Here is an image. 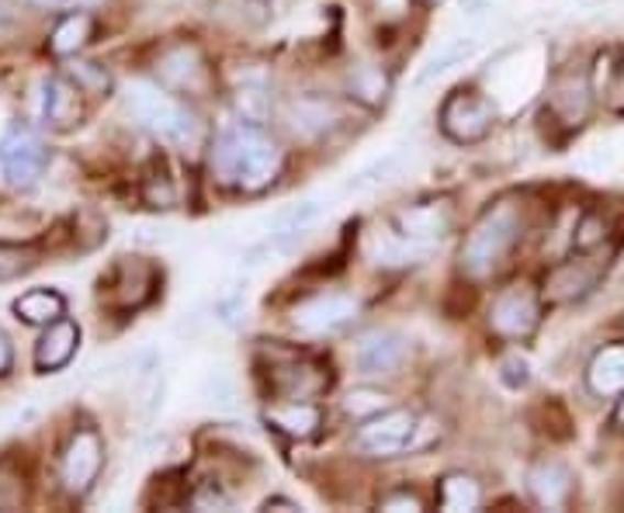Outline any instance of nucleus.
Returning <instances> with one entry per match:
<instances>
[{"mask_svg": "<svg viewBox=\"0 0 624 513\" xmlns=\"http://www.w3.org/2000/svg\"><path fill=\"white\" fill-rule=\"evenodd\" d=\"M361 312V302L354 295H344V292H330V295H316L302 302L296 312H292V326L305 337H323V333H333L347 326L354 316Z\"/></svg>", "mask_w": 624, "mask_h": 513, "instance_id": "9d476101", "label": "nucleus"}, {"mask_svg": "<svg viewBox=\"0 0 624 513\" xmlns=\"http://www.w3.org/2000/svg\"><path fill=\"white\" fill-rule=\"evenodd\" d=\"M8 21H11V4H8V0H0V29H4Z\"/></svg>", "mask_w": 624, "mask_h": 513, "instance_id": "a19ab883", "label": "nucleus"}, {"mask_svg": "<svg viewBox=\"0 0 624 513\" xmlns=\"http://www.w3.org/2000/svg\"><path fill=\"white\" fill-rule=\"evenodd\" d=\"M35 8H63V4H70V0H32Z\"/></svg>", "mask_w": 624, "mask_h": 513, "instance_id": "79ce46f5", "label": "nucleus"}, {"mask_svg": "<svg viewBox=\"0 0 624 513\" xmlns=\"http://www.w3.org/2000/svg\"><path fill=\"white\" fill-rule=\"evenodd\" d=\"M500 382L506 389H514V392L531 386V361L524 358L521 350H510V354H503V358H500Z\"/></svg>", "mask_w": 624, "mask_h": 513, "instance_id": "2f4dec72", "label": "nucleus"}, {"mask_svg": "<svg viewBox=\"0 0 624 513\" xmlns=\"http://www.w3.org/2000/svg\"><path fill=\"white\" fill-rule=\"evenodd\" d=\"M476 46H479V38L476 35H461V38H455V42H448V46H444L427 66H423L420 70V77H416V87H423V83H431V80H437L441 74H448L452 66H458V63H465L468 56L476 53Z\"/></svg>", "mask_w": 624, "mask_h": 513, "instance_id": "393cba45", "label": "nucleus"}, {"mask_svg": "<svg viewBox=\"0 0 624 513\" xmlns=\"http://www.w3.org/2000/svg\"><path fill=\"white\" fill-rule=\"evenodd\" d=\"M140 194H143V202L149 209H170L177 202V188H174V181L167 177L164 167H149L146 170L143 185H140Z\"/></svg>", "mask_w": 624, "mask_h": 513, "instance_id": "cd10ccee", "label": "nucleus"}, {"mask_svg": "<svg viewBox=\"0 0 624 513\" xmlns=\"http://www.w3.org/2000/svg\"><path fill=\"white\" fill-rule=\"evenodd\" d=\"M350 91L358 94L361 101H368V104H378V101H386V94H389V80L382 77V70H371V66H365V70H358L350 77Z\"/></svg>", "mask_w": 624, "mask_h": 513, "instance_id": "c756f323", "label": "nucleus"}, {"mask_svg": "<svg viewBox=\"0 0 624 513\" xmlns=\"http://www.w3.org/2000/svg\"><path fill=\"white\" fill-rule=\"evenodd\" d=\"M395 164H399V153H386V156H378V160H375L368 170H361L358 177H354V181L347 185V191H361V188H368V185L386 181V177L395 170Z\"/></svg>", "mask_w": 624, "mask_h": 513, "instance_id": "f704fd0d", "label": "nucleus"}, {"mask_svg": "<svg viewBox=\"0 0 624 513\" xmlns=\"http://www.w3.org/2000/svg\"><path fill=\"white\" fill-rule=\"evenodd\" d=\"M104 468V437L94 427H77L59 451V482L66 497L83 500Z\"/></svg>", "mask_w": 624, "mask_h": 513, "instance_id": "0eeeda50", "label": "nucleus"}, {"mask_svg": "<svg viewBox=\"0 0 624 513\" xmlns=\"http://www.w3.org/2000/svg\"><path fill=\"white\" fill-rule=\"evenodd\" d=\"M87 94L70 74H56L46 80V94H42V119L56 132H70L87 115Z\"/></svg>", "mask_w": 624, "mask_h": 513, "instance_id": "9b49d317", "label": "nucleus"}, {"mask_svg": "<svg viewBox=\"0 0 624 513\" xmlns=\"http://www.w3.org/2000/svg\"><path fill=\"white\" fill-rule=\"evenodd\" d=\"M38 264L35 247H18V243H0V285L14 281L21 275H29Z\"/></svg>", "mask_w": 624, "mask_h": 513, "instance_id": "c85d7f7f", "label": "nucleus"}, {"mask_svg": "<svg viewBox=\"0 0 624 513\" xmlns=\"http://www.w3.org/2000/svg\"><path fill=\"white\" fill-rule=\"evenodd\" d=\"M551 108L559 111L566 125L583 122L587 119V108H590V87H587V80H576V77L555 80V87H551Z\"/></svg>", "mask_w": 624, "mask_h": 513, "instance_id": "b1692460", "label": "nucleus"}, {"mask_svg": "<svg viewBox=\"0 0 624 513\" xmlns=\"http://www.w3.org/2000/svg\"><path fill=\"white\" fill-rule=\"evenodd\" d=\"M423 420L413 410H386L371 420H361L358 434H354V448L365 458H395L423 448Z\"/></svg>", "mask_w": 624, "mask_h": 513, "instance_id": "39448f33", "label": "nucleus"}, {"mask_svg": "<svg viewBox=\"0 0 624 513\" xmlns=\"http://www.w3.org/2000/svg\"><path fill=\"white\" fill-rule=\"evenodd\" d=\"M593 285H597V267H590L587 260H569L548 275L545 295L555 302H572V299H583Z\"/></svg>", "mask_w": 624, "mask_h": 513, "instance_id": "aec40b11", "label": "nucleus"}, {"mask_svg": "<svg viewBox=\"0 0 624 513\" xmlns=\"http://www.w3.org/2000/svg\"><path fill=\"white\" fill-rule=\"evenodd\" d=\"M66 74H70V77H74V80H77V83H80L83 91L91 94V98H98V94H108V91H111V77L104 74V66H98V63H74Z\"/></svg>", "mask_w": 624, "mask_h": 513, "instance_id": "473e14b6", "label": "nucleus"}, {"mask_svg": "<svg viewBox=\"0 0 624 513\" xmlns=\"http://www.w3.org/2000/svg\"><path fill=\"white\" fill-rule=\"evenodd\" d=\"M236 111H239L243 122L260 125L267 119V111H271V101H267L264 87H239V91H236Z\"/></svg>", "mask_w": 624, "mask_h": 513, "instance_id": "7c9ffc66", "label": "nucleus"}, {"mask_svg": "<svg viewBox=\"0 0 624 513\" xmlns=\"http://www.w3.org/2000/svg\"><path fill=\"white\" fill-rule=\"evenodd\" d=\"M614 423H617V427H624V392H621V399H617V410H614Z\"/></svg>", "mask_w": 624, "mask_h": 513, "instance_id": "37998d69", "label": "nucleus"}, {"mask_svg": "<svg viewBox=\"0 0 624 513\" xmlns=\"http://www.w3.org/2000/svg\"><path fill=\"white\" fill-rule=\"evenodd\" d=\"M49 167V146L29 125H14L4 143H0V170H4L8 185L32 188Z\"/></svg>", "mask_w": 624, "mask_h": 513, "instance_id": "1a4fd4ad", "label": "nucleus"}, {"mask_svg": "<svg viewBox=\"0 0 624 513\" xmlns=\"http://www.w3.org/2000/svg\"><path fill=\"white\" fill-rule=\"evenodd\" d=\"M267 423L292 440H309L320 431L323 413L312 399H275V406L267 410Z\"/></svg>", "mask_w": 624, "mask_h": 513, "instance_id": "a211bd4d", "label": "nucleus"}, {"mask_svg": "<svg viewBox=\"0 0 624 513\" xmlns=\"http://www.w3.org/2000/svg\"><path fill=\"white\" fill-rule=\"evenodd\" d=\"M21 497H25V489H21V479L8 472V465H0V510L18 506Z\"/></svg>", "mask_w": 624, "mask_h": 513, "instance_id": "e433bc0d", "label": "nucleus"}, {"mask_svg": "<svg viewBox=\"0 0 624 513\" xmlns=\"http://www.w3.org/2000/svg\"><path fill=\"white\" fill-rule=\"evenodd\" d=\"M330 122H337V108L323 98H305L296 104V115H292V129L305 132V136H320V132L330 129Z\"/></svg>", "mask_w": 624, "mask_h": 513, "instance_id": "a878e982", "label": "nucleus"}, {"mask_svg": "<svg viewBox=\"0 0 624 513\" xmlns=\"http://www.w3.org/2000/svg\"><path fill=\"white\" fill-rule=\"evenodd\" d=\"M156 74L167 87L181 94H205L209 87V66H205V56L198 53V46H174L160 56V66H156Z\"/></svg>", "mask_w": 624, "mask_h": 513, "instance_id": "2eb2a0df", "label": "nucleus"}, {"mask_svg": "<svg viewBox=\"0 0 624 513\" xmlns=\"http://www.w3.org/2000/svg\"><path fill=\"white\" fill-rule=\"evenodd\" d=\"M521 239H524V212L517 202L503 198V202L489 205L461 239V254H458L461 271L468 278H493L510 260V254L517 250Z\"/></svg>", "mask_w": 624, "mask_h": 513, "instance_id": "f03ea898", "label": "nucleus"}, {"mask_svg": "<svg viewBox=\"0 0 624 513\" xmlns=\"http://www.w3.org/2000/svg\"><path fill=\"white\" fill-rule=\"evenodd\" d=\"M275 395L278 399H316L320 392L330 389V371L316 361H288L275 365Z\"/></svg>", "mask_w": 624, "mask_h": 513, "instance_id": "f3484780", "label": "nucleus"}, {"mask_svg": "<svg viewBox=\"0 0 624 513\" xmlns=\"http://www.w3.org/2000/svg\"><path fill=\"white\" fill-rule=\"evenodd\" d=\"M271 506H278V510H299V503L281 500V497H275V500H267V503H264V510H271Z\"/></svg>", "mask_w": 624, "mask_h": 513, "instance_id": "ea45409f", "label": "nucleus"}, {"mask_svg": "<svg viewBox=\"0 0 624 513\" xmlns=\"http://www.w3.org/2000/svg\"><path fill=\"white\" fill-rule=\"evenodd\" d=\"M437 503L448 513L479 510L482 506V482L476 476H465V472H448L437 482Z\"/></svg>", "mask_w": 624, "mask_h": 513, "instance_id": "4be33fe9", "label": "nucleus"}, {"mask_svg": "<svg viewBox=\"0 0 624 513\" xmlns=\"http://www.w3.org/2000/svg\"><path fill=\"white\" fill-rule=\"evenodd\" d=\"M392 226L403 239H413V243H434V239H444L455 226V209L452 202H420V205H406L392 215Z\"/></svg>", "mask_w": 624, "mask_h": 513, "instance_id": "f8f14e48", "label": "nucleus"}, {"mask_svg": "<svg viewBox=\"0 0 624 513\" xmlns=\"http://www.w3.org/2000/svg\"><path fill=\"white\" fill-rule=\"evenodd\" d=\"M14 316L29 326H49L59 316H66V299L56 292V288H32L21 299H14Z\"/></svg>", "mask_w": 624, "mask_h": 513, "instance_id": "412c9836", "label": "nucleus"}, {"mask_svg": "<svg viewBox=\"0 0 624 513\" xmlns=\"http://www.w3.org/2000/svg\"><path fill=\"white\" fill-rule=\"evenodd\" d=\"M125 111L167 146H194L202 140V122H198V115L185 101L167 94L160 83H149V80L129 83Z\"/></svg>", "mask_w": 624, "mask_h": 513, "instance_id": "7ed1b4c3", "label": "nucleus"}, {"mask_svg": "<svg viewBox=\"0 0 624 513\" xmlns=\"http://www.w3.org/2000/svg\"><path fill=\"white\" fill-rule=\"evenodd\" d=\"M386 410H392V395L389 392H382V389H371V386H361V389H354V392H347V399H344V413L350 416V420H371V416H378V413H386Z\"/></svg>", "mask_w": 624, "mask_h": 513, "instance_id": "bb28decb", "label": "nucleus"}, {"mask_svg": "<svg viewBox=\"0 0 624 513\" xmlns=\"http://www.w3.org/2000/svg\"><path fill=\"white\" fill-rule=\"evenodd\" d=\"M604 219L600 215H583L579 219V226H576V236H572V243L579 250H593V247H600V243H604Z\"/></svg>", "mask_w": 624, "mask_h": 513, "instance_id": "c9c22d12", "label": "nucleus"}, {"mask_svg": "<svg viewBox=\"0 0 624 513\" xmlns=\"http://www.w3.org/2000/svg\"><path fill=\"white\" fill-rule=\"evenodd\" d=\"M285 153L271 132L254 122H236L219 132L212 143V174L219 185L243 194H260L278 181Z\"/></svg>", "mask_w": 624, "mask_h": 513, "instance_id": "f257e3e1", "label": "nucleus"}, {"mask_svg": "<svg viewBox=\"0 0 624 513\" xmlns=\"http://www.w3.org/2000/svg\"><path fill=\"white\" fill-rule=\"evenodd\" d=\"M320 202H302V205H296V209H288L281 219H278V230L281 233H305L312 222L320 219Z\"/></svg>", "mask_w": 624, "mask_h": 513, "instance_id": "72a5a7b5", "label": "nucleus"}, {"mask_svg": "<svg viewBox=\"0 0 624 513\" xmlns=\"http://www.w3.org/2000/svg\"><path fill=\"white\" fill-rule=\"evenodd\" d=\"M587 386L600 399L624 392V344H608L593 354L587 365Z\"/></svg>", "mask_w": 624, "mask_h": 513, "instance_id": "6ab92c4d", "label": "nucleus"}, {"mask_svg": "<svg viewBox=\"0 0 624 513\" xmlns=\"http://www.w3.org/2000/svg\"><path fill=\"white\" fill-rule=\"evenodd\" d=\"M91 35H94V18L87 11L63 14L59 25L53 29L49 49H53V56H77L87 42H91Z\"/></svg>", "mask_w": 624, "mask_h": 513, "instance_id": "5701e85b", "label": "nucleus"}, {"mask_svg": "<svg viewBox=\"0 0 624 513\" xmlns=\"http://www.w3.org/2000/svg\"><path fill=\"white\" fill-rule=\"evenodd\" d=\"M403 361H406V337L395 330H375L354 350V368L365 378L392 375Z\"/></svg>", "mask_w": 624, "mask_h": 513, "instance_id": "4468645a", "label": "nucleus"}, {"mask_svg": "<svg viewBox=\"0 0 624 513\" xmlns=\"http://www.w3.org/2000/svg\"><path fill=\"white\" fill-rule=\"evenodd\" d=\"M160 267L149 257L125 254L119 260H111V267L98 281V302L108 312H140L143 305L153 302L156 288H160Z\"/></svg>", "mask_w": 624, "mask_h": 513, "instance_id": "20e7f679", "label": "nucleus"}, {"mask_svg": "<svg viewBox=\"0 0 624 513\" xmlns=\"http://www.w3.org/2000/svg\"><path fill=\"white\" fill-rule=\"evenodd\" d=\"M77 347H80V326L74 320L59 316L56 323L42 330V337L35 344V368L42 375H53L74 361Z\"/></svg>", "mask_w": 624, "mask_h": 513, "instance_id": "dca6fc26", "label": "nucleus"}, {"mask_svg": "<svg viewBox=\"0 0 624 513\" xmlns=\"http://www.w3.org/2000/svg\"><path fill=\"white\" fill-rule=\"evenodd\" d=\"M497 125V104L476 87H458L441 104V132L452 143H482Z\"/></svg>", "mask_w": 624, "mask_h": 513, "instance_id": "423d86ee", "label": "nucleus"}, {"mask_svg": "<svg viewBox=\"0 0 624 513\" xmlns=\"http://www.w3.org/2000/svg\"><path fill=\"white\" fill-rule=\"evenodd\" d=\"M542 323V295L527 281L510 285L489 305V330L506 341H527Z\"/></svg>", "mask_w": 624, "mask_h": 513, "instance_id": "6e6552de", "label": "nucleus"}, {"mask_svg": "<svg viewBox=\"0 0 624 513\" xmlns=\"http://www.w3.org/2000/svg\"><path fill=\"white\" fill-rule=\"evenodd\" d=\"M576 479L559 458H538L527 468V493L542 510H562L572 500Z\"/></svg>", "mask_w": 624, "mask_h": 513, "instance_id": "ddd939ff", "label": "nucleus"}, {"mask_svg": "<svg viewBox=\"0 0 624 513\" xmlns=\"http://www.w3.org/2000/svg\"><path fill=\"white\" fill-rule=\"evenodd\" d=\"M14 365V347H11V337L4 330H0V378H4Z\"/></svg>", "mask_w": 624, "mask_h": 513, "instance_id": "58836bf2", "label": "nucleus"}, {"mask_svg": "<svg viewBox=\"0 0 624 513\" xmlns=\"http://www.w3.org/2000/svg\"><path fill=\"white\" fill-rule=\"evenodd\" d=\"M378 506H382V510H423V500L416 497V493H410V489H399V493H389V497H382V500H378Z\"/></svg>", "mask_w": 624, "mask_h": 513, "instance_id": "4c0bfd02", "label": "nucleus"}]
</instances>
